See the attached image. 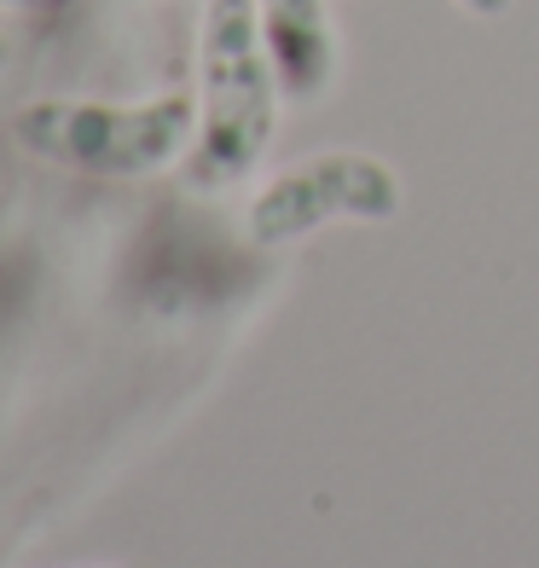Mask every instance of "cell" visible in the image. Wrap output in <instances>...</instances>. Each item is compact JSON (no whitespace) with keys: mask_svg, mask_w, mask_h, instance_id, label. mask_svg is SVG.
I'll list each match as a JSON object with an SVG mask.
<instances>
[{"mask_svg":"<svg viewBox=\"0 0 539 568\" xmlns=\"http://www.w3.org/2000/svg\"><path fill=\"white\" fill-rule=\"evenodd\" d=\"M18 134L30 151L70 169L93 174H145L163 169L192 134L186 99H157V105H35L18 116Z\"/></svg>","mask_w":539,"mask_h":568,"instance_id":"2","label":"cell"},{"mask_svg":"<svg viewBox=\"0 0 539 568\" xmlns=\"http://www.w3.org/2000/svg\"><path fill=\"white\" fill-rule=\"evenodd\" d=\"M273 59L255 0H210L203 18V140L192 151L197 186H233L267 158L273 140Z\"/></svg>","mask_w":539,"mask_h":568,"instance_id":"1","label":"cell"},{"mask_svg":"<svg viewBox=\"0 0 539 568\" xmlns=\"http://www.w3.org/2000/svg\"><path fill=\"white\" fill-rule=\"evenodd\" d=\"M262 41L273 75L296 105H314L337 82V30L325 0H262Z\"/></svg>","mask_w":539,"mask_h":568,"instance_id":"4","label":"cell"},{"mask_svg":"<svg viewBox=\"0 0 539 568\" xmlns=\"http://www.w3.org/2000/svg\"><path fill=\"white\" fill-rule=\"evenodd\" d=\"M458 7L476 12V18H505L510 7H517V0H458Z\"/></svg>","mask_w":539,"mask_h":568,"instance_id":"5","label":"cell"},{"mask_svg":"<svg viewBox=\"0 0 539 568\" xmlns=\"http://www.w3.org/2000/svg\"><path fill=\"white\" fill-rule=\"evenodd\" d=\"M400 215V174L366 158V151H325L302 169L278 174L250 203V239L255 244H291L330 221H395Z\"/></svg>","mask_w":539,"mask_h":568,"instance_id":"3","label":"cell"}]
</instances>
